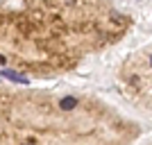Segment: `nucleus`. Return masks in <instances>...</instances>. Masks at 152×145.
I'll return each instance as SVG.
<instances>
[{"mask_svg":"<svg viewBox=\"0 0 152 145\" xmlns=\"http://www.w3.org/2000/svg\"><path fill=\"white\" fill-rule=\"evenodd\" d=\"M132 16L114 0L0 2V68L25 77H57L114 48Z\"/></svg>","mask_w":152,"mask_h":145,"instance_id":"1","label":"nucleus"},{"mask_svg":"<svg viewBox=\"0 0 152 145\" xmlns=\"http://www.w3.org/2000/svg\"><path fill=\"white\" fill-rule=\"evenodd\" d=\"M141 125L93 93L0 86V145H134Z\"/></svg>","mask_w":152,"mask_h":145,"instance_id":"2","label":"nucleus"},{"mask_svg":"<svg viewBox=\"0 0 152 145\" xmlns=\"http://www.w3.org/2000/svg\"><path fill=\"white\" fill-rule=\"evenodd\" d=\"M116 88L127 104L152 114V43L121 61L116 70Z\"/></svg>","mask_w":152,"mask_h":145,"instance_id":"3","label":"nucleus"},{"mask_svg":"<svg viewBox=\"0 0 152 145\" xmlns=\"http://www.w3.org/2000/svg\"><path fill=\"white\" fill-rule=\"evenodd\" d=\"M148 145H152V141H150V143H148Z\"/></svg>","mask_w":152,"mask_h":145,"instance_id":"4","label":"nucleus"}]
</instances>
